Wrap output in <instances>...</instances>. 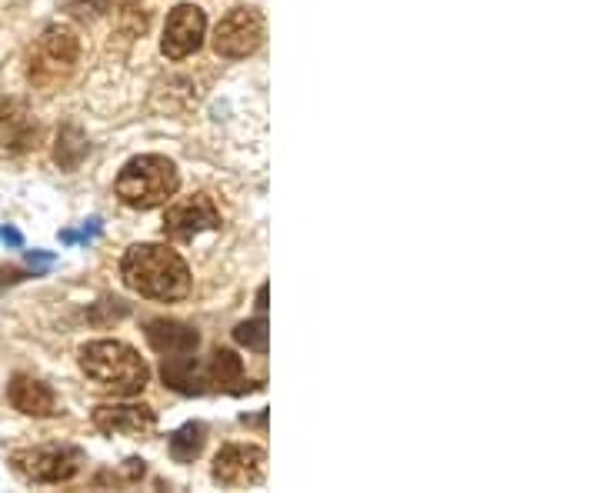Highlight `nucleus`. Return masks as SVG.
Listing matches in <instances>:
<instances>
[{
  "label": "nucleus",
  "mask_w": 600,
  "mask_h": 493,
  "mask_svg": "<svg viewBox=\"0 0 600 493\" xmlns=\"http://www.w3.org/2000/svg\"><path fill=\"white\" fill-rule=\"evenodd\" d=\"M124 284L151 300H180L191 294V271L183 257L161 244H137L120 260Z\"/></svg>",
  "instance_id": "nucleus-1"
},
{
  "label": "nucleus",
  "mask_w": 600,
  "mask_h": 493,
  "mask_svg": "<svg viewBox=\"0 0 600 493\" xmlns=\"http://www.w3.org/2000/svg\"><path fill=\"white\" fill-rule=\"evenodd\" d=\"M80 367L84 374L101 384L111 393L133 397L141 393L151 380L148 364L141 361V353L120 340H94L80 350Z\"/></svg>",
  "instance_id": "nucleus-2"
},
{
  "label": "nucleus",
  "mask_w": 600,
  "mask_h": 493,
  "mask_svg": "<svg viewBox=\"0 0 600 493\" xmlns=\"http://www.w3.org/2000/svg\"><path fill=\"white\" fill-rule=\"evenodd\" d=\"M180 187V173L167 157H133L117 177V197L133 210H154L167 204Z\"/></svg>",
  "instance_id": "nucleus-3"
},
{
  "label": "nucleus",
  "mask_w": 600,
  "mask_h": 493,
  "mask_svg": "<svg viewBox=\"0 0 600 493\" xmlns=\"http://www.w3.org/2000/svg\"><path fill=\"white\" fill-rule=\"evenodd\" d=\"M77 57H80L77 34L64 24H51L30 48V67H27L30 83L40 87V91H58L64 80H71Z\"/></svg>",
  "instance_id": "nucleus-4"
},
{
  "label": "nucleus",
  "mask_w": 600,
  "mask_h": 493,
  "mask_svg": "<svg viewBox=\"0 0 600 493\" xmlns=\"http://www.w3.org/2000/svg\"><path fill=\"white\" fill-rule=\"evenodd\" d=\"M264 34H267V24H264L260 11L234 8L227 17H220V24L214 30V51L227 61L251 57L264 43Z\"/></svg>",
  "instance_id": "nucleus-5"
},
{
  "label": "nucleus",
  "mask_w": 600,
  "mask_h": 493,
  "mask_svg": "<svg viewBox=\"0 0 600 493\" xmlns=\"http://www.w3.org/2000/svg\"><path fill=\"white\" fill-rule=\"evenodd\" d=\"M11 460L30 483H61L80 470V451L74 446H30V451H17Z\"/></svg>",
  "instance_id": "nucleus-6"
},
{
  "label": "nucleus",
  "mask_w": 600,
  "mask_h": 493,
  "mask_svg": "<svg viewBox=\"0 0 600 493\" xmlns=\"http://www.w3.org/2000/svg\"><path fill=\"white\" fill-rule=\"evenodd\" d=\"M220 228V210L214 204V197L207 194H194L177 200L167 217H164V234L174 241H191L204 231H217Z\"/></svg>",
  "instance_id": "nucleus-7"
},
{
  "label": "nucleus",
  "mask_w": 600,
  "mask_h": 493,
  "mask_svg": "<svg viewBox=\"0 0 600 493\" xmlns=\"http://www.w3.org/2000/svg\"><path fill=\"white\" fill-rule=\"evenodd\" d=\"M204 34H207V17L201 8L194 4H180L170 11L167 17V27H164V40L161 48L170 61H183L191 57L201 43H204Z\"/></svg>",
  "instance_id": "nucleus-8"
},
{
  "label": "nucleus",
  "mask_w": 600,
  "mask_h": 493,
  "mask_svg": "<svg viewBox=\"0 0 600 493\" xmlns=\"http://www.w3.org/2000/svg\"><path fill=\"white\" fill-rule=\"evenodd\" d=\"M267 473V454L260 446H224V451L214 457V480L224 486H254L260 483Z\"/></svg>",
  "instance_id": "nucleus-9"
},
{
  "label": "nucleus",
  "mask_w": 600,
  "mask_h": 493,
  "mask_svg": "<svg viewBox=\"0 0 600 493\" xmlns=\"http://www.w3.org/2000/svg\"><path fill=\"white\" fill-rule=\"evenodd\" d=\"M94 427L114 437H144L157 427V414L144 403H104L94 411Z\"/></svg>",
  "instance_id": "nucleus-10"
},
{
  "label": "nucleus",
  "mask_w": 600,
  "mask_h": 493,
  "mask_svg": "<svg viewBox=\"0 0 600 493\" xmlns=\"http://www.w3.org/2000/svg\"><path fill=\"white\" fill-rule=\"evenodd\" d=\"M8 397L11 403L27 414V417H54L58 414V397L48 384H40L34 377H14L11 387H8Z\"/></svg>",
  "instance_id": "nucleus-11"
},
{
  "label": "nucleus",
  "mask_w": 600,
  "mask_h": 493,
  "mask_svg": "<svg viewBox=\"0 0 600 493\" xmlns=\"http://www.w3.org/2000/svg\"><path fill=\"white\" fill-rule=\"evenodd\" d=\"M148 343H151L157 353H164V356H177V353H194L197 343H201V337H197V330H191L188 324H177V321L157 317V321L148 324Z\"/></svg>",
  "instance_id": "nucleus-12"
},
{
  "label": "nucleus",
  "mask_w": 600,
  "mask_h": 493,
  "mask_svg": "<svg viewBox=\"0 0 600 493\" xmlns=\"http://www.w3.org/2000/svg\"><path fill=\"white\" fill-rule=\"evenodd\" d=\"M164 384L170 387V390H177V393H188V397H197V393H204L207 387V377L201 374V367H197V361L191 353H177V356H164Z\"/></svg>",
  "instance_id": "nucleus-13"
},
{
  "label": "nucleus",
  "mask_w": 600,
  "mask_h": 493,
  "mask_svg": "<svg viewBox=\"0 0 600 493\" xmlns=\"http://www.w3.org/2000/svg\"><path fill=\"white\" fill-rule=\"evenodd\" d=\"M244 377V364L234 350H214L210 356V367H207V384L220 387V390H230L234 393V384H241Z\"/></svg>",
  "instance_id": "nucleus-14"
},
{
  "label": "nucleus",
  "mask_w": 600,
  "mask_h": 493,
  "mask_svg": "<svg viewBox=\"0 0 600 493\" xmlns=\"http://www.w3.org/2000/svg\"><path fill=\"white\" fill-rule=\"evenodd\" d=\"M4 127H8V133H4V141H0V154H24V151L37 147L40 130L27 120V114L21 107H17V114Z\"/></svg>",
  "instance_id": "nucleus-15"
},
{
  "label": "nucleus",
  "mask_w": 600,
  "mask_h": 493,
  "mask_svg": "<svg viewBox=\"0 0 600 493\" xmlns=\"http://www.w3.org/2000/svg\"><path fill=\"white\" fill-rule=\"evenodd\" d=\"M204 440H207V427L204 424H183L170 437V457L177 464H191L204 451Z\"/></svg>",
  "instance_id": "nucleus-16"
},
{
  "label": "nucleus",
  "mask_w": 600,
  "mask_h": 493,
  "mask_svg": "<svg viewBox=\"0 0 600 493\" xmlns=\"http://www.w3.org/2000/svg\"><path fill=\"white\" fill-rule=\"evenodd\" d=\"M84 157H87V138H84V133H80L74 124L61 127V133H58V147H54V160H58L64 170H77Z\"/></svg>",
  "instance_id": "nucleus-17"
},
{
  "label": "nucleus",
  "mask_w": 600,
  "mask_h": 493,
  "mask_svg": "<svg viewBox=\"0 0 600 493\" xmlns=\"http://www.w3.org/2000/svg\"><path fill=\"white\" fill-rule=\"evenodd\" d=\"M234 337H238V343H244L247 350L267 353V321H264V313H260L257 321H244V324H238Z\"/></svg>",
  "instance_id": "nucleus-18"
},
{
  "label": "nucleus",
  "mask_w": 600,
  "mask_h": 493,
  "mask_svg": "<svg viewBox=\"0 0 600 493\" xmlns=\"http://www.w3.org/2000/svg\"><path fill=\"white\" fill-rule=\"evenodd\" d=\"M104 11H111V0H71L67 14L74 21H98Z\"/></svg>",
  "instance_id": "nucleus-19"
},
{
  "label": "nucleus",
  "mask_w": 600,
  "mask_h": 493,
  "mask_svg": "<svg viewBox=\"0 0 600 493\" xmlns=\"http://www.w3.org/2000/svg\"><path fill=\"white\" fill-rule=\"evenodd\" d=\"M117 21H120V34L124 37H141L148 30V14H141L133 4H124Z\"/></svg>",
  "instance_id": "nucleus-20"
},
{
  "label": "nucleus",
  "mask_w": 600,
  "mask_h": 493,
  "mask_svg": "<svg viewBox=\"0 0 600 493\" xmlns=\"http://www.w3.org/2000/svg\"><path fill=\"white\" fill-rule=\"evenodd\" d=\"M27 263L34 267V274H37V271H43V267H51L54 257L51 254H27Z\"/></svg>",
  "instance_id": "nucleus-21"
},
{
  "label": "nucleus",
  "mask_w": 600,
  "mask_h": 493,
  "mask_svg": "<svg viewBox=\"0 0 600 493\" xmlns=\"http://www.w3.org/2000/svg\"><path fill=\"white\" fill-rule=\"evenodd\" d=\"M0 241L11 244V247H24V237H21V231H14V228H0Z\"/></svg>",
  "instance_id": "nucleus-22"
},
{
  "label": "nucleus",
  "mask_w": 600,
  "mask_h": 493,
  "mask_svg": "<svg viewBox=\"0 0 600 493\" xmlns=\"http://www.w3.org/2000/svg\"><path fill=\"white\" fill-rule=\"evenodd\" d=\"M14 114H17V104H11V101H8L4 94H0V127H4V124H8V120L14 117Z\"/></svg>",
  "instance_id": "nucleus-23"
},
{
  "label": "nucleus",
  "mask_w": 600,
  "mask_h": 493,
  "mask_svg": "<svg viewBox=\"0 0 600 493\" xmlns=\"http://www.w3.org/2000/svg\"><path fill=\"white\" fill-rule=\"evenodd\" d=\"M257 310H260V313L267 310V284H264V287L257 290Z\"/></svg>",
  "instance_id": "nucleus-24"
}]
</instances>
